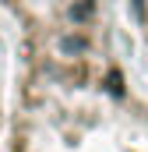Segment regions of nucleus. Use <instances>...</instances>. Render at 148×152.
Segmentation results:
<instances>
[{
	"instance_id": "nucleus-2",
	"label": "nucleus",
	"mask_w": 148,
	"mask_h": 152,
	"mask_svg": "<svg viewBox=\"0 0 148 152\" xmlns=\"http://www.w3.org/2000/svg\"><path fill=\"white\" fill-rule=\"evenodd\" d=\"M67 0H0V11L7 14L11 25L32 18L39 11H49V7H60ZM116 7V18H120V32L127 39L134 60L141 64V71L148 75V0H113Z\"/></svg>"
},
{
	"instance_id": "nucleus-1",
	"label": "nucleus",
	"mask_w": 148,
	"mask_h": 152,
	"mask_svg": "<svg viewBox=\"0 0 148 152\" xmlns=\"http://www.w3.org/2000/svg\"><path fill=\"white\" fill-rule=\"evenodd\" d=\"M14 32L0 152H148V75L113 7Z\"/></svg>"
},
{
	"instance_id": "nucleus-3",
	"label": "nucleus",
	"mask_w": 148,
	"mask_h": 152,
	"mask_svg": "<svg viewBox=\"0 0 148 152\" xmlns=\"http://www.w3.org/2000/svg\"><path fill=\"white\" fill-rule=\"evenodd\" d=\"M4 110H7V81H4V67H0V134H4Z\"/></svg>"
}]
</instances>
